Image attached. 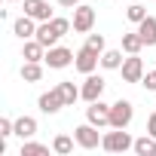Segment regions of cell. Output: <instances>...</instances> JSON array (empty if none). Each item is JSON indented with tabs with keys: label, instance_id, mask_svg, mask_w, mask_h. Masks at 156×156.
I'll return each instance as SVG.
<instances>
[{
	"label": "cell",
	"instance_id": "7402d4cb",
	"mask_svg": "<svg viewBox=\"0 0 156 156\" xmlns=\"http://www.w3.org/2000/svg\"><path fill=\"white\" fill-rule=\"evenodd\" d=\"M73 141H76V138L55 135V141H52V150H55V153H61V156H67V153H73Z\"/></svg>",
	"mask_w": 156,
	"mask_h": 156
},
{
	"label": "cell",
	"instance_id": "30bf717a",
	"mask_svg": "<svg viewBox=\"0 0 156 156\" xmlns=\"http://www.w3.org/2000/svg\"><path fill=\"white\" fill-rule=\"evenodd\" d=\"M61 37H64V34H61V31L52 25V19H49V22H40V25H37V37H34V40H40V43L49 49V46H58Z\"/></svg>",
	"mask_w": 156,
	"mask_h": 156
},
{
	"label": "cell",
	"instance_id": "6da1fadb",
	"mask_svg": "<svg viewBox=\"0 0 156 156\" xmlns=\"http://www.w3.org/2000/svg\"><path fill=\"white\" fill-rule=\"evenodd\" d=\"M101 147H104L107 153H126V150L135 147V138H132L126 129H113V132H107V135L101 138Z\"/></svg>",
	"mask_w": 156,
	"mask_h": 156
},
{
	"label": "cell",
	"instance_id": "ffe728a7",
	"mask_svg": "<svg viewBox=\"0 0 156 156\" xmlns=\"http://www.w3.org/2000/svg\"><path fill=\"white\" fill-rule=\"evenodd\" d=\"M144 49V40H141V34L138 31H132V34H122V52H129V55H138Z\"/></svg>",
	"mask_w": 156,
	"mask_h": 156
},
{
	"label": "cell",
	"instance_id": "603a6c76",
	"mask_svg": "<svg viewBox=\"0 0 156 156\" xmlns=\"http://www.w3.org/2000/svg\"><path fill=\"white\" fill-rule=\"evenodd\" d=\"M126 19H129V22H135V25L147 19V9L141 6V0H132V3H129V9H126Z\"/></svg>",
	"mask_w": 156,
	"mask_h": 156
},
{
	"label": "cell",
	"instance_id": "484cf974",
	"mask_svg": "<svg viewBox=\"0 0 156 156\" xmlns=\"http://www.w3.org/2000/svg\"><path fill=\"white\" fill-rule=\"evenodd\" d=\"M9 135H16V119L3 116L0 119V138H9Z\"/></svg>",
	"mask_w": 156,
	"mask_h": 156
},
{
	"label": "cell",
	"instance_id": "8fae6325",
	"mask_svg": "<svg viewBox=\"0 0 156 156\" xmlns=\"http://www.w3.org/2000/svg\"><path fill=\"white\" fill-rule=\"evenodd\" d=\"M37 107H40L43 113H49V116H52V113H58V110L64 107V98H61V92H58V89H49V92H43V95L37 98Z\"/></svg>",
	"mask_w": 156,
	"mask_h": 156
},
{
	"label": "cell",
	"instance_id": "3957f363",
	"mask_svg": "<svg viewBox=\"0 0 156 156\" xmlns=\"http://www.w3.org/2000/svg\"><path fill=\"white\" fill-rule=\"evenodd\" d=\"M98 64H101V52H98V49H92V46L76 49V55H73V67L80 70V73H95Z\"/></svg>",
	"mask_w": 156,
	"mask_h": 156
},
{
	"label": "cell",
	"instance_id": "4fadbf2b",
	"mask_svg": "<svg viewBox=\"0 0 156 156\" xmlns=\"http://www.w3.org/2000/svg\"><path fill=\"white\" fill-rule=\"evenodd\" d=\"M25 16L37 19V22H49L52 19V9L46 0H25Z\"/></svg>",
	"mask_w": 156,
	"mask_h": 156
},
{
	"label": "cell",
	"instance_id": "9a60e30c",
	"mask_svg": "<svg viewBox=\"0 0 156 156\" xmlns=\"http://www.w3.org/2000/svg\"><path fill=\"white\" fill-rule=\"evenodd\" d=\"M138 34L144 46H156V16H147L144 22H138Z\"/></svg>",
	"mask_w": 156,
	"mask_h": 156
},
{
	"label": "cell",
	"instance_id": "8992f818",
	"mask_svg": "<svg viewBox=\"0 0 156 156\" xmlns=\"http://www.w3.org/2000/svg\"><path fill=\"white\" fill-rule=\"evenodd\" d=\"M104 80L101 76H95V73H86V80H83V86H80V98L86 101V104H92V101H98L101 95H104Z\"/></svg>",
	"mask_w": 156,
	"mask_h": 156
},
{
	"label": "cell",
	"instance_id": "ba28073f",
	"mask_svg": "<svg viewBox=\"0 0 156 156\" xmlns=\"http://www.w3.org/2000/svg\"><path fill=\"white\" fill-rule=\"evenodd\" d=\"M86 122H92V126H98V129L110 126V104H104L101 98L92 101V104L86 107Z\"/></svg>",
	"mask_w": 156,
	"mask_h": 156
},
{
	"label": "cell",
	"instance_id": "cb8c5ba5",
	"mask_svg": "<svg viewBox=\"0 0 156 156\" xmlns=\"http://www.w3.org/2000/svg\"><path fill=\"white\" fill-rule=\"evenodd\" d=\"M43 153H49L46 144H37V141H31V138L22 144V156H43Z\"/></svg>",
	"mask_w": 156,
	"mask_h": 156
},
{
	"label": "cell",
	"instance_id": "83f0119b",
	"mask_svg": "<svg viewBox=\"0 0 156 156\" xmlns=\"http://www.w3.org/2000/svg\"><path fill=\"white\" fill-rule=\"evenodd\" d=\"M147 132L156 138V110H153V113H150V119H147Z\"/></svg>",
	"mask_w": 156,
	"mask_h": 156
},
{
	"label": "cell",
	"instance_id": "e0dca14e",
	"mask_svg": "<svg viewBox=\"0 0 156 156\" xmlns=\"http://www.w3.org/2000/svg\"><path fill=\"white\" fill-rule=\"evenodd\" d=\"M16 135H19L22 141L34 138V135H37V119H34V116H19V119H16Z\"/></svg>",
	"mask_w": 156,
	"mask_h": 156
},
{
	"label": "cell",
	"instance_id": "5b68a950",
	"mask_svg": "<svg viewBox=\"0 0 156 156\" xmlns=\"http://www.w3.org/2000/svg\"><path fill=\"white\" fill-rule=\"evenodd\" d=\"M73 31L76 34H89L92 28H95V9L92 6H86V3H80V6H73Z\"/></svg>",
	"mask_w": 156,
	"mask_h": 156
},
{
	"label": "cell",
	"instance_id": "44dd1931",
	"mask_svg": "<svg viewBox=\"0 0 156 156\" xmlns=\"http://www.w3.org/2000/svg\"><path fill=\"white\" fill-rule=\"evenodd\" d=\"M55 89L61 92V98H64V107H70V104H73L76 98H80V89H76V86H73L70 80H64V83H58Z\"/></svg>",
	"mask_w": 156,
	"mask_h": 156
},
{
	"label": "cell",
	"instance_id": "f546056e",
	"mask_svg": "<svg viewBox=\"0 0 156 156\" xmlns=\"http://www.w3.org/2000/svg\"><path fill=\"white\" fill-rule=\"evenodd\" d=\"M9 3H16V0H9Z\"/></svg>",
	"mask_w": 156,
	"mask_h": 156
},
{
	"label": "cell",
	"instance_id": "9c48e42d",
	"mask_svg": "<svg viewBox=\"0 0 156 156\" xmlns=\"http://www.w3.org/2000/svg\"><path fill=\"white\" fill-rule=\"evenodd\" d=\"M119 73H122L126 83H141V80H144V61H141L138 55H129V58L122 61Z\"/></svg>",
	"mask_w": 156,
	"mask_h": 156
},
{
	"label": "cell",
	"instance_id": "4dcf8cb0",
	"mask_svg": "<svg viewBox=\"0 0 156 156\" xmlns=\"http://www.w3.org/2000/svg\"><path fill=\"white\" fill-rule=\"evenodd\" d=\"M129 3H132V0H129Z\"/></svg>",
	"mask_w": 156,
	"mask_h": 156
},
{
	"label": "cell",
	"instance_id": "52a82bcc",
	"mask_svg": "<svg viewBox=\"0 0 156 156\" xmlns=\"http://www.w3.org/2000/svg\"><path fill=\"white\" fill-rule=\"evenodd\" d=\"M73 55L76 52H70L67 46H49L46 49V64L52 67V70H61V67H67V64H73Z\"/></svg>",
	"mask_w": 156,
	"mask_h": 156
},
{
	"label": "cell",
	"instance_id": "ac0fdd59",
	"mask_svg": "<svg viewBox=\"0 0 156 156\" xmlns=\"http://www.w3.org/2000/svg\"><path fill=\"white\" fill-rule=\"evenodd\" d=\"M138 156H156V138L147 132L144 138H135V147H132Z\"/></svg>",
	"mask_w": 156,
	"mask_h": 156
},
{
	"label": "cell",
	"instance_id": "f1b7e54d",
	"mask_svg": "<svg viewBox=\"0 0 156 156\" xmlns=\"http://www.w3.org/2000/svg\"><path fill=\"white\" fill-rule=\"evenodd\" d=\"M58 6H64V9H73V6H80V0H58Z\"/></svg>",
	"mask_w": 156,
	"mask_h": 156
},
{
	"label": "cell",
	"instance_id": "d4e9b609",
	"mask_svg": "<svg viewBox=\"0 0 156 156\" xmlns=\"http://www.w3.org/2000/svg\"><path fill=\"white\" fill-rule=\"evenodd\" d=\"M86 46H92V49H98V52H104V34H86Z\"/></svg>",
	"mask_w": 156,
	"mask_h": 156
},
{
	"label": "cell",
	"instance_id": "4316f807",
	"mask_svg": "<svg viewBox=\"0 0 156 156\" xmlns=\"http://www.w3.org/2000/svg\"><path fill=\"white\" fill-rule=\"evenodd\" d=\"M141 83H144V89H147V92H156V70L144 73V80H141Z\"/></svg>",
	"mask_w": 156,
	"mask_h": 156
},
{
	"label": "cell",
	"instance_id": "7c38bea8",
	"mask_svg": "<svg viewBox=\"0 0 156 156\" xmlns=\"http://www.w3.org/2000/svg\"><path fill=\"white\" fill-rule=\"evenodd\" d=\"M37 19H31V16H22V19H16L12 22V34L19 37V40H34L37 37V25H34Z\"/></svg>",
	"mask_w": 156,
	"mask_h": 156
},
{
	"label": "cell",
	"instance_id": "5bb4252c",
	"mask_svg": "<svg viewBox=\"0 0 156 156\" xmlns=\"http://www.w3.org/2000/svg\"><path fill=\"white\" fill-rule=\"evenodd\" d=\"M22 58H25V61H43V58H46V46H43L40 40H25Z\"/></svg>",
	"mask_w": 156,
	"mask_h": 156
},
{
	"label": "cell",
	"instance_id": "277c9868",
	"mask_svg": "<svg viewBox=\"0 0 156 156\" xmlns=\"http://www.w3.org/2000/svg\"><path fill=\"white\" fill-rule=\"evenodd\" d=\"M73 138H76V144H80L83 150H95V147L101 144L104 135H98V126L83 122V126H76V129H73Z\"/></svg>",
	"mask_w": 156,
	"mask_h": 156
},
{
	"label": "cell",
	"instance_id": "2e32d148",
	"mask_svg": "<svg viewBox=\"0 0 156 156\" xmlns=\"http://www.w3.org/2000/svg\"><path fill=\"white\" fill-rule=\"evenodd\" d=\"M122 61H126V58H122V49H104V52H101V67H104V70H119Z\"/></svg>",
	"mask_w": 156,
	"mask_h": 156
},
{
	"label": "cell",
	"instance_id": "7a4b0ae2",
	"mask_svg": "<svg viewBox=\"0 0 156 156\" xmlns=\"http://www.w3.org/2000/svg\"><path fill=\"white\" fill-rule=\"evenodd\" d=\"M132 116H135V104L119 98L110 104V129H129L132 126Z\"/></svg>",
	"mask_w": 156,
	"mask_h": 156
},
{
	"label": "cell",
	"instance_id": "d6986e66",
	"mask_svg": "<svg viewBox=\"0 0 156 156\" xmlns=\"http://www.w3.org/2000/svg\"><path fill=\"white\" fill-rule=\"evenodd\" d=\"M22 80L25 83H40L43 80V64L40 61H25L22 64Z\"/></svg>",
	"mask_w": 156,
	"mask_h": 156
}]
</instances>
